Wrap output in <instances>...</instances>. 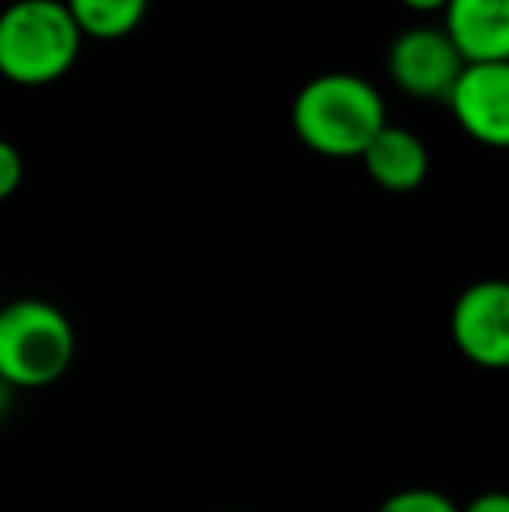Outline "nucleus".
<instances>
[{
  "label": "nucleus",
  "instance_id": "f257e3e1",
  "mask_svg": "<svg viewBox=\"0 0 509 512\" xmlns=\"http://www.w3.org/2000/svg\"><path fill=\"white\" fill-rule=\"evenodd\" d=\"M293 136L314 150L318 157L332 161H353L370 150V143L384 133L387 105L381 91L360 74L332 70L318 74L297 91L290 105Z\"/></svg>",
  "mask_w": 509,
  "mask_h": 512
},
{
  "label": "nucleus",
  "instance_id": "f03ea898",
  "mask_svg": "<svg viewBox=\"0 0 509 512\" xmlns=\"http://www.w3.org/2000/svg\"><path fill=\"white\" fill-rule=\"evenodd\" d=\"M84 46L67 0H14L0 14V74L18 88H49L74 70Z\"/></svg>",
  "mask_w": 509,
  "mask_h": 512
},
{
  "label": "nucleus",
  "instance_id": "7ed1b4c3",
  "mask_svg": "<svg viewBox=\"0 0 509 512\" xmlns=\"http://www.w3.org/2000/svg\"><path fill=\"white\" fill-rule=\"evenodd\" d=\"M77 335L70 317L49 300H14L0 310V380L42 391L70 370Z\"/></svg>",
  "mask_w": 509,
  "mask_h": 512
},
{
  "label": "nucleus",
  "instance_id": "20e7f679",
  "mask_svg": "<svg viewBox=\"0 0 509 512\" xmlns=\"http://www.w3.org/2000/svg\"><path fill=\"white\" fill-rule=\"evenodd\" d=\"M468 60L447 28L415 25L405 28L387 46V77L398 91L419 102H450Z\"/></svg>",
  "mask_w": 509,
  "mask_h": 512
},
{
  "label": "nucleus",
  "instance_id": "39448f33",
  "mask_svg": "<svg viewBox=\"0 0 509 512\" xmlns=\"http://www.w3.org/2000/svg\"><path fill=\"white\" fill-rule=\"evenodd\" d=\"M450 338L478 370H509V279H478L450 307Z\"/></svg>",
  "mask_w": 509,
  "mask_h": 512
},
{
  "label": "nucleus",
  "instance_id": "423d86ee",
  "mask_svg": "<svg viewBox=\"0 0 509 512\" xmlns=\"http://www.w3.org/2000/svg\"><path fill=\"white\" fill-rule=\"evenodd\" d=\"M447 108L468 140L509 150V63H468Z\"/></svg>",
  "mask_w": 509,
  "mask_h": 512
},
{
  "label": "nucleus",
  "instance_id": "0eeeda50",
  "mask_svg": "<svg viewBox=\"0 0 509 512\" xmlns=\"http://www.w3.org/2000/svg\"><path fill=\"white\" fill-rule=\"evenodd\" d=\"M443 28L468 63H509V0H450Z\"/></svg>",
  "mask_w": 509,
  "mask_h": 512
},
{
  "label": "nucleus",
  "instance_id": "6e6552de",
  "mask_svg": "<svg viewBox=\"0 0 509 512\" xmlns=\"http://www.w3.org/2000/svg\"><path fill=\"white\" fill-rule=\"evenodd\" d=\"M363 168L377 189L408 196V192L422 189V182L429 178V150L412 129L387 126L363 154Z\"/></svg>",
  "mask_w": 509,
  "mask_h": 512
},
{
  "label": "nucleus",
  "instance_id": "1a4fd4ad",
  "mask_svg": "<svg viewBox=\"0 0 509 512\" xmlns=\"http://www.w3.org/2000/svg\"><path fill=\"white\" fill-rule=\"evenodd\" d=\"M67 7L84 39L116 42L143 25L150 0H67Z\"/></svg>",
  "mask_w": 509,
  "mask_h": 512
},
{
  "label": "nucleus",
  "instance_id": "9d476101",
  "mask_svg": "<svg viewBox=\"0 0 509 512\" xmlns=\"http://www.w3.org/2000/svg\"><path fill=\"white\" fill-rule=\"evenodd\" d=\"M377 512H461V506L436 488H401L387 495Z\"/></svg>",
  "mask_w": 509,
  "mask_h": 512
},
{
  "label": "nucleus",
  "instance_id": "9b49d317",
  "mask_svg": "<svg viewBox=\"0 0 509 512\" xmlns=\"http://www.w3.org/2000/svg\"><path fill=\"white\" fill-rule=\"evenodd\" d=\"M25 182V157L14 143H0V199H11Z\"/></svg>",
  "mask_w": 509,
  "mask_h": 512
},
{
  "label": "nucleus",
  "instance_id": "f8f14e48",
  "mask_svg": "<svg viewBox=\"0 0 509 512\" xmlns=\"http://www.w3.org/2000/svg\"><path fill=\"white\" fill-rule=\"evenodd\" d=\"M461 512H509V492H482L461 506Z\"/></svg>",
  "mask_w": 509,
  "mask_h": 512
},
{
  "label": "nucleus",
  "instance_id": "ddd939ff",
  "mask_svg": "<svg viewBox=\"0 0 509 512\" xmlns=\"http://www.w3.org/2000/svg\"><path fill=\"white\" fill-rule=\"evenodd\" d=\"M401 7H408V11H415V14H436V11H447L450 7V0H398Z\"/></svg>",
  "mask_w": 509,
  "mask_h": 512
}]
</instances>
